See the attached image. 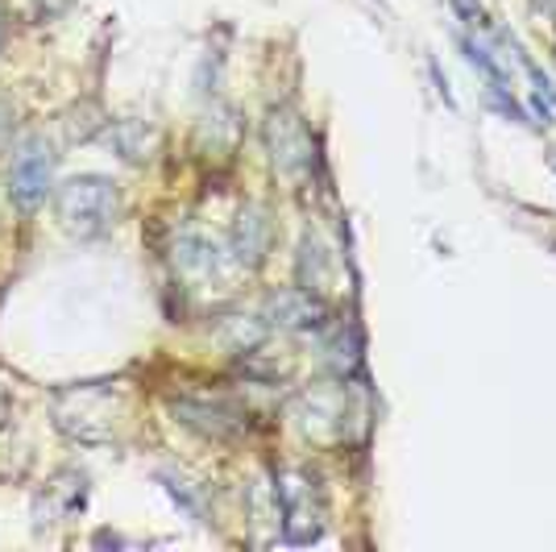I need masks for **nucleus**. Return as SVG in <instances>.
I'll list each match as a JSON object with an SVG mask.
<instances>
[{
    "label": "nucleus",
    "instance_id": "nucleus-1",
    "mask_svg": "<svg viewBox=\"0 0 556 552\" xmlns=\"http://www.w3.org/2000/svg\"><path fill=\"white\" fill-rule=\"evenodd\" d=\"M54 208H59V221L71 237L92 241V237L113 229L121 196H116V184H109L104 175H79L54 191Z\"/></svg>",
    "mask_w": 556,
    "mask_h": 552
},
{
    "label": "nucleus",
    "instance_id": "nucleus-2",
    "mask_svg": "<svg viewBox=\"0 0 556 552\" xmlns=\"http://www.w3.org/2000/svg\"><path fill=\"white\" fill-rule=\"evenodd\" d=\"M54 191V150L47 138L22 141L17 159L9 166V196L22 212H38Z\"/></svg>",
    "mask_w": 556,
    "mask_h": 552
},
{
    "label": "nucleus",
    "instance_id": "nucleus-3",
    "mask_svg": "<svg viewBox=\"0 0 556 552\" xmlns=\"http://www.w3.org/2000/svg\"><path fill=\"white\" fill-rule=\"evenodd\" d=\"M266 312H270V324H278V328H316L325 321V303L316 300L307 287H291V291L270 296Z\"/></svg>",
    "mask_w": 556,
    "mask_h": 552
},
{
    "label": "nucleus",
    "instance_id": "nucleus-4",
    "mask_svg": "<svg viewBox=\"0 0 556 552\" xmlns=\"http://www.w3.org/2000/svg\"><path fill=\"white\" fill-rule=\"evenodd\" d=\"M270 150H275V162L282 171H295V166H307V154H312V146H307V134H303V125L295 116H278L270 121Z\"/></svg>",
    "mask_w": 556,
    "mask_h": 552
},
{
    "label": "nucleus",
    "instance_id": "nucleus-5",
    "mask_svg": "<svg viewBox=\"0 0 556 552\" xmlns=\"http://www.w3.org/2000/svg\"><path fill=\"white\" fill-rule=\"evenodd\" d=\"M266 241H270V225L262 221V212H245L232 229V258L241 266H257L266 253Z\"/></svg>",
    "mask_w": 556,
    "mask_h": 552
},
{
    "label": "nucleus",
    "instance_id": "nucleus-6",
    "mask_svg": "<svg viewBox=\"0 0 556 552\" xmlns=\"http://www.w3.org/2000/svg\"><path fill=\"white\" fill-rule=\"evenodd\" d=\"M175 415L184 419L187 428H200L208 437H232L241 428V419L232 412H220V407H208V403H175Z\"/></svg>",
    "mask_w": 556,
    "mask_h": 552
},
{
    "label": "nucleus",
    "instance_id": "nucleus-7",
    "mask_svg": "<svg viewBox=\"0 0 556 552\" xmlns=\"http://www.w3.org/2000/svg\"><path fill=\"white\" fill-rule=\"evenodd\" d=\"M4 34H9V17H4V9H0V47H4Z\"/></svg>",
    "mask_w": 556,
    "mask_h": 552
},
{
    "label": "nucleus",
    "instance_id": "nucleus-8",
    "mask_svg": "<svg viewBox=\"0 0 556 552\" xmlns=\"http://www.w3.org/2000/svg\"><path fill=\"white\" fill-rule=\"evenodd\" d=\"M0 415H4V394H0Z\"/></svg>",
    "mask_w": 556,
    "mask_h": 552
}]
</instances>
